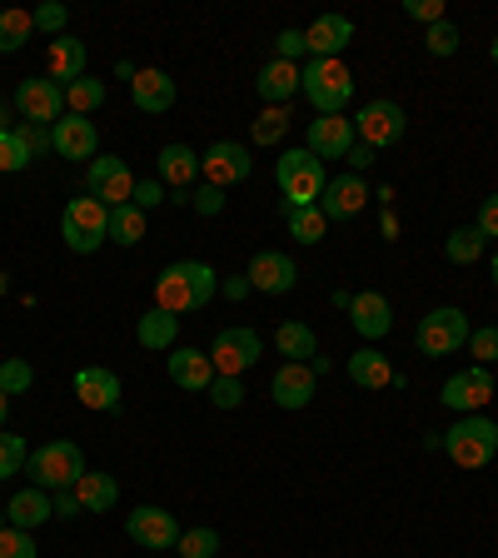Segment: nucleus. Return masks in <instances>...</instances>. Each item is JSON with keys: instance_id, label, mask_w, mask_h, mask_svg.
Returning <instances> with one entry per match:
<instances>
[{"instance_id": "f257e3e1", "label": "nucleus", "mask_w": 498, "mask_h": 558, "mask_svg": "<svg viewBox=\"0 0 498 558\" xmlns=\"http://www.w3.org/2000/svg\"><path fill=\"white\" fill-rule=\"evenodd\" d=\"M215 294H220V275L209 265H199V259H180V265H170L155 279V304L170 314H195Z\"/></svg>"}, {"instance_id": "f03ea898", "label": "nucleus", "mask_w": 498, "mask_h": 558, "mask_svg": "<svg viewBox=\"0 0 498 558\" xmlns=\"http://www.w3.org/2000/svg\"><path fill=\"white\" fill-rule=\"evenodd\" d=\"M300 95L314 105V116H344V105L354 100V75L344 60H304Z\"/></svg>"}, {"instance_id": "7ed1b4c3", "label": "nucleus", "mask_w": 498, "mask_h": 558, "mask_svg": "<svg viewBox=\"0 0 498 558\" xmlns=\"http://www.w3.org/2000/svg\"><path fill=\"white\" fill-rule=\"evenodd\" d=\"M275 180H279V195H284L279 209H304V205H319V195H325V185H329V170H325V160H314L300 145V150L279 155Z\"/></svg>"}, {"instance_id": "20e7f679", "label": "nucleus", "mask_w": 498, "mask_h": 558, "mask_svg": "<svg viewBox=\"0 0 498 558\" xmlns=\"http://www.w3.org/2000/svg\"><path fill=\"white\" fill-rule=\"evenodd\" d=\"M25 474H31L35 488H46V494H60V488H75L85 478V453L81 444L70 439H50L25 459Z\"/></svg>"}, {"instance_id": "39448f33", "label": "nucleus", "mask_w": 498, "mask_h": 558, "mask_svg": "<svg viewBox=\"0 0 498 558\" xmlns=\"http://www.w3.org/2000/svg\"><path fill=\"white\" fill-rule=\"evenodd\" d=\"M444 449H449V459L459 469L494 464V453H498V424L488 414H464L449 434H444Z\"/></svg>"}, {"instance_id": "423d86ee", "label": "nucleus", "mask_w": 498, "mask_h": 558, "mask_svg": "<svg viewBox=\"0 0 498 558\" xmlns=\"http://www.w3.org/2000/svg\"><path fill=\"white\" fill-rule=\"evenodd\" d=\"M60 240H65L75 255H95V250L110 240V205H100L95 195L70 199L65 215H60Z\"/></svg>"}, {"instance_id": "0eeeda50", "label": "nucleus", "mask_w": 498, "mask_h": 558, "mask_svg": "<svg viewBox=\"0 0 498 558\" xmlns=\"http://www.w3.org/2000/svg\"><path fill=\"white\" fill-rule=\"evenodd\" d=\"M469 335H474L469 314L453 310V304H439V310H429L424 319H418L414 344H418V354H429V360H449L453 349L469 344Z\"/></svg>"}, {"instance_id": "6e6552de", "label": "nucleus", "mask_w": 498, "mask_h": 558, "mask_svg": "<svg viewBox=\"0 0 498 558\" xmlns=\"http://www.w3.org/2000/svg\"><path fill=\"white\" fill-rule=\"evenodd\" d=\"M354 135H360V145H369V150H389V145H399L409 130V116L399 100H369L354 110Z\"/></svg>"}, {"instance_id": "1a4fd4ad", "label": "nucleus", "mask_w": 498, "mask_h": 558, "mask_svg": "<svg viewBox=\"0 0 498 558\" xmlns=\"http://www.w3.org/2000/svg\"><path fill=\"white\" fill-rule=\"evenodd\" d=\"M125 534H130V544L150 548V554H170L185 529H180V519H174L170 509H160V504H139V509H130Z\"/></svg>"}, {"instance_id": "9d476101", "label": "nucleus", "mask_w": 498, "mask_h": 558, "mask_svg": "<svg viewBox=\"0 0 498 558\" xmlns=\"http://www.w3.org/2000/svg\"><path fill=\"white\" fill-rule=\"evenodd\" d=\"M259 335L250 325H230L215 335V349H209V364H215V374H230V379H244V369H255L259 360Z\"/></svg>"}, {"instance_id": "9b49d317", "label": "nucleus", "mask_w": 498, "mask_h": 558, "mask_svg": "<svg viewBox=\"0 0 498 558\" xmlns=\"http://www.w3.org/2000/svg\"><path fill=\"white\" fill-rule=\"evenodd\" d=\"M250 170H255V160H250V150H244L240 140H215V145L199 155V174H205V185H215V190H230V185H240V180H250Z\"/></svg>"}, {"instance_id": "f8f14e48", "label": "nucleus", "mask_w": 498, "mask_h": 558, "mask_svg": "<svg viewBox=\"0 0 498 558\" xmlns=\"http://www.w3.org/2000/svg\"><path fill=\"white\" fill-rule=\"evenodd\" d=\"M488 399H494V369H484V364L453 369L444 379V404L459 409V414H484Z\"/></svg>"}, {"instance_id": "ddd939ff", "label": "nucleus", "mask_w": 498, "mask_h": 558, "mask_svg": "<svg viewBox=\"0 0 498 558\" xmlns=\"http://www.w3.org/2000/svg\"><path fill=\"white\" fill-rule=\"evenodd\" d=\"M135 174H130V165L120 160V155H95L90 160V195L100 199V205L120 209V205H135Z\"/></svg>"}, {"instance_id": "4468645a", "label": "nucleus", "mask_w": 498, "mask_h": 558, "mask_svg": "<svg viewBox=\"0 0 498 558\" xmlns=\"http://www.w3.org/2000/svg\"><path fill=\"white\" fill-rule=\"evenodd\" d=\"M15 110H21L31 125H50V120H65V90H60L50 75H35V81L15 85Z\"/></svg>"}, {"instance_id": "2eb2a0df", "label": "nucleus", "mask_w": 498, "mask_h": 558, "mask_svg": "<svg viewBox=\"0 0 498 558\" xmlns=\"http://www.w3.org/2000/svg\"><path fill=\"white\" fill-rule=\"evenodd\" d=\"M354 120L349 116H314L309 130H304V150L314 155V160H344L349 150H354Z\"/></svg>"}, {"instance_id": "dca6fc26", "label": "nucleus", "mask_w": 498, "mask_h": 558, "mask_svg": "<svg viewBox=\"0 0 498 558\" xmlns=\"http://www.w3.org/2000/svg\"><path fill=\"white\" fill-rule=\"evenodd\" d=\"M364 205H369V185H364V174H335V180L325 185V195H319V215H325L329 225L354 220Z\"/></svg>"}, {"instance_id": "f3484780", "label": "nucleus", "mask_w": 498, "mask_h": 558, "mask_svg": "<svg viewBox=\"0 0 498 558\" xmlns=\"http://www.w3.org/2000/svg\"><path fill=\"white\" fill-rule=\"evenodd\" d=\"M244 275H250V290H259V294H290L300 284V265L284 250H259Z\"/></svg>"}, {"instance_id": "a211bd4d", "label": "nucleus", "mask_w": 498, "mask_h": 558, "mask_svg": "<svg viewBox=\"0 0 498 558\" xmlns=\"http://www.w3.org/2000/svg\"><path fill=\"white\" fill-rule=\"evenodd\" d=\"M75 399H81L85 409H95V414H116L120 399H125V389H120V374L116 369H100V364L81 369V374H75Z\"/></svg>"}, {"instance_id": "6ab92c4d", "label": "nucleus", "mask_w": 498, "mask_h": 558, "mask_svg": "<svg viewBox=\"0 0 498 558\" xmlns=\"http://www.w3.org/2000/svg\"><path fill=\"white\" fill-rule=\"evenodd\" d=\"M170 384L174 389H185V395H209V384H215V364H209L205 349L174 344L170 349Z\"/></svg>"}, {"instance_id": "aec40b11", "label": "nucleus", "mask_w": 498, "mask_h": 558, "mask_svg": "<svg viewBox=\"0 0 498 558\" xmlns=\"http://www.w3.org/2000/svg\"><path fill=\"white\" fill-rule=\"evenodd\" d=\"M349 325L360 329V339H369V344H379L389 329H394V304L384 300L379 290H364L354 294V304H349Z\"/></svg>"}, {"instance_id": "412c9836", "label": "nucleus", "mask_w": 498, "mask_h": 558, "mask_svg": "<svg viewBox=\"0 0 498 558\" xmlns=\"http://www.w3.org/2000/svg\"><path fill=\"white\" fill-rule=\"evenodd\" d=\"M354 40V21L349 15H319V21L304 31V46H309V60H339Z\"/></svg>"}, {"instance_id": "4be33fe9", "label": "nucleus", "mask_w": 498, "mask_h": 558, "mask_svg": "<svg viewBox=\"0 0 498 558\" xmlns=\"http://www.w3.org/2000/svg\"><path fill=\"white\" fill-rule=\"evenodd\" d=\"M46 75L65 90L70 81H81V75H90V50H85V40H75V35H60V40H50L46 50Z\"/></svg>"}, {"instance_id": "5701e85b", "label": "nucleus", "mask_w": 498, "mask_h": 558, "mask_svg": "<svg viewBox=\"0 0 498 558\" xmlns=\"http://www.w3.org/2000/svg\"><path fill=\"white\" fill-rule=\"evenodd\" d=\"M50 140H56V155L65 160H95L100 155V135H95L90 116H65L50 125Z\"/></svg>"}, {"instance_id": "b1692460", "label": "nucleus", "mask_w": 498, "mask_h": 558, "mask_svg": "<svg viewBox=\"0 0 498 558\" xmlns=\"http://www.w3.org/2000/svg\"><path fill=\"white\" fill-rule=\"evenodd\" d=\"M314 369L309 364H279L275 379H269V399L279 409H309L314 404Z\"/></svg>"}, {"instance_id": "393cba45", "label": "nucleus", "mask_w": 498, "mask_h": 558, "mask_svg": "<svg viewBox=\"0 0 498 558\" xmlns=\"http://www.w3.org/2000/svg\"><path fill=\"white\" fill-rule=\"evenodd\" d=\"M155 180H160L170 195H190V185L199 180V155L190 150V145H180V140L165 145L160 150V174H155Z\"/></svg>"}, {"instance_id": "a878e982", "label": "nucleus", "mask_w": 498, "mask_h": 558, "mask_svg": "<svg viewBox=\"0 0 498 558\" xmlns=\"http://www.w3.org/2000/svg\"><path fill=\"white\" fill-rule=\"evenodd\" d=\"M174 81L165 75V70H135V81H130V100H135V110H145V116H165L174 105Z\"/></svg>"}, {"instance_id": "bb28decb", "label": "nucleus", "mask_w": 498, "mask_h": 558, "mask_svg": "<svg viewBox=\"0 0 498 558\" xmlns=\"http://www.w3.org/2000/svg\"><path fill=\"white\" fill-rule=\"evenodd\" d=\"M5 519H11V529H40V523H50L56 519V504H50V494L46 488H15L11 494V504H5Z\"/></svg>"}, {"instance_id": "cd10ccee", "label": "nucleus", "mask_w": 498, "mask_h": 558, "mask_svg": "<svg viewBox=\"0 0 498 558\" xmlns=\"http://www.w3.org/2000/svg\"><path fill=\"white\" fill-rule=\"evenodd\" d=\"M349 379L360 384V389H394V364H389V354H379L374 344H364V349H354L349 354Z\"/></svg>"}, {"instance_id": "c85d7f7f", "label": "nucleus", "mask_w": 498, "mask_h": 558, "mask_svg": "<svg viewBox=\"0 0 498 558\" xmlns=\"http://www.w3.org/2000/svg\"><path fill=\"white\" fill-rule=\"evenodd\" d=\"M255 90H259L265 105H290L294 95H300V65H290V60H269V65L255 75Z\"/></svg>"}, {"instance_id": "c756f323", "label": "nucleus", "mask_w": 498, "mask_h": 558, "mask_svg": "<svg viewBox=\"0 0 498 558\" xmlns=\"http://www.w3.org/2000/svg\"><path fill=\"white\" fill-rule=\"evenodd\" d=\"M275 349L284 354V364H309L319 354V335H314L304 319H284L275 329Z\"/></svg>"}, {"instance_id": "7c9ffc66", "label": "nucleus", "mask_w": 498, "mask_h": 558, "mask_svg": "<svg viewBox=\"0 0 498 558\" xmlns=\"http://www.w3.org/2000/svg\"><path fill=\"white\" fill-rule=\"evenodd\" d=\"M135 339L145 349H165V354H170L174 339H180V314L160 310V304H155V310H145V314H139V325H135Z\"/></svg>"}, {"instance_id": "2f4dec72", "label": "nucleus", "mask_w": 498, "mask_h": 558, "mask_svg": "<svg viewBox=\"0 0 498 558\" xmlns=\"http://www.w3.org/2000/svg\"><path fill=\"white\" fill-rule=\"evenodd\" d=\"M75 499H81L85 513H110L120 504V484L110 474H100V469H85V478L75 484Z\"/></svg>"}, {"instance_id": "473e14b6", "label": "nucleus", "mask_w": 498, "mask_h": 558, "mask_svg": "<svg viewBox=\"0 0 498 558\" xmlns=\"http://www.w3.org/2000/svg\"><path fill=\"white\" fill-rule=\"evenodd\" d=\"M290 135V105H265L250 125V140L255 145H279V140Z\"/></svg>"}, {"instance_id": "72a5a7b5", "label": "nucleus", "mask_w": 498, "mask_h": 558, "mask_svg": "<svg viewBox=\"0 0 498 558\" xmlns=\"http://www.w3.org/2000/svg\"><path fill=\"white\" fill-rule=\"evenodd\" d=\"M484 250H488V240H484V230H478V225H464V230H453L449 240H444V255H449V265H474Z\"/></svg>"}, {"instance_id": "f704fd0d", "label": "nucleus", "mask_w": 498, "mask_h": 558, "mask_svg": "<svg viewBox=\"0 0 498 558\" xmlns=\"http://www.w3.org/2000/svg\"><path fill=\"white\" fill-rule=\"evenodd\" d=\"M284 220H290V240H300V244H319L325 240V230H329V220L319 215V205H304V209H279Z\"/></svg>"}, {"instance_id": "c9c22d12", "label": "nucleus", "mask_w": 498, "mask_h": 558, "mask_svg": "<svg viewBox=\"0 0 498 558\" xmlns=\"http://www.w3.org/2000/svg\"><path fill=\"white\" fill-rule=\"evenodd\" d=\"M100 105H105V81L81 75V81L65 85V110L70 116H90V110H100Z\"/></svg>"}, {"instance_id": "e433bc0d", "label": "nucleus", "mask_w": 498, "mask_h": 558, "mask_svg": "<svg viewBox=\"0 0 498 558\" xmlns=\"http://www.w3.org/2000/svg\"><path fill=\"white\" fill-rule=\"evenodd\" d=\"M110 240L116 244H139L145 240V209L139 205H120V209H110Z\"/></svg>"}, {"instance_id": "4c0bfd02", "label": "nucleus", "mask_w": 498, "mask_h": 558, "mask_svg": "<svg viewBox=\"0 0 498 558\" xmlns=\"http://www.w3.org/2000/svg\"><path fill=\"white\" fill-rule=\"evenodd\" d=\"M35 35V21L31 11H0V56H11V50H21L25 40Z\"/></svg>"}, {"instance_id": "58836bf2", "label": "nucleus", "mask_w": 498, "mask_h": 558, "mask_svg": "<svg viewBox=\"0 0 498 558\" xmlns=\"http://www.w3.org/2000/svg\"><path fill=\"white\" fill-rule=\"evenodd\" d=\"M174 554H180V558H215V554H220V534H215L209 523H195V529H185V534H180Z\"/></svg>"}, {"instance_id": "ea45409f", "label": "nucleus", "mask_w": 498, "mask_h": 558, "mask_svg": "<svg viewBox=\"0 0 498 558\" xmlns=\"http://www.w3.org/2000/svg\"><path fill=\"white\" fill-rule=\"evenodd\" d=\"M31 170V150H25V140L15 130H0V174H21Z\"/></svg>"}, {"instance_id": "a19ab883", "label": "nucleus", "mask_w": 498, "mask_h": 558, "mask_svg": "<svg viewBox=\"0 0 498 558\" xmlns=\"http://www.w3.org/2000/svg\"><path fill=\"white\" fill-rule=\"evenodd\" d=\"M25 459H31V453H25V439H21V434H5V429H0V484L21 474Z\"/></svg>"}, {"instance_id": "79ce46f5", "label": "nucleus", "mask_w": 498, "mask_h": 558, "mask_svg": "<svg viewBox=\"0 0 498 558\" xmlns=\"http://www.w3.org/2000/svg\"><path fill=\"white\" fill-rule=\"evenodd\" d=\"M35 384V369H31V360H0V389H5V395H25V389H31Z\"/></svg>"}, {"instance_id": "37998d69", "label": "nucleus", "mask_w": 498, "mask_h": 558, "mask_svg": "<svg viewBox=\"0 0 498 558\" xmlns=\"http://www.w3.org/2000/svg\"><path fill=\"white\" fill-rule=\"evenodd\" d=\"M209 404L215 409H240L244 404V379H230V374H215V384H209Z\"/></svg>"}, {"instance_id": "c03bdc74", "label": "nucleus", "mask_w": 498, "mask_h": 558, "mask_svg": "<svg viewBox=\"0 0 498 558\" xmlns=\"http://www.w3.org/2000/svg\"><path fill=\"white\" fill-rule=\"evenodd\" d=\"M464 349H469V354H474V364H484V369H494V360H498V325L474 329Z\"/></svg>"}, {"instance_id": "a18cd8bd", "label": "nucleus", "mask_w": 498, "mask_h": 558, "mask_svg": "<svg viewBox=\"0 0 498 558\" xmlns=\"http://www.w3.org/2000/svg\"><path fill=\"white\" fill-rule=\"evenodd\" d=\"M424 50H429V56H453V50H459V25L453 21L429 25V31H424Z\"/></svg>"}, {"instance_id": "49530a36", "label": "nucleus", "mask_w": 498, "mask_h": 558, "mask_svg": "<svg viewBox=\"0 0 498 558\" xmlns=\"http://www.w3.org/2000/svg\"><path fill=\"white\" fill-rule=\"evenodd\" d=\"M15 135L25 140V150H31V160H40V155L56 150V140H50V125H31V120H21V125H15Z\"/></svg>"}, {"instance_id": "de8ad7c7", "label": "nucleus", "mask_w": 498, "mask_h": 558, "mask_svg": "<svg viewBox=\"0 0 498 558\" xmlns=\"http://www.w3.org/2000/svg\"><path fill=\"white\" fill-rule=\"evenodd\" d=\"M31 21H35V31H46V35H56V40H60V31H65L70 11L60 5V0H46L40 11H31Z\"/></svg>"}, {"instance_id": "09e8293b", "label": "nucleus", "mask_w": 498, "mask_h": 558, "mask_svg": "<svg viewBox=\"0 0 498 558\" xmlns=\"http://www.w3.org/2000/svg\"><path fill=\"white\" fill-rule=\"evenodd\" d=\"M0 558H35V538L25 529H0Z\"/></svg>"}, {"instance_id": "8fccbe9b", "label": "nucleus", "mask_w": 498, "mask_h": 558, "mask_svg": "<svg viewBox=\"0 0 498 558\" xmlns=\"http://www.w3.org/2000/svg\"><path fill=\"white\" fill-rule=\"evenodd\" d=\"M300 56H309V46H304V31H279L275 35V60H290V65H300Z\"/></svg>"}, {"instance_id": "3c124183", "label": "nucleus", "mask_w": 498, "mask_h": 558, "mask_svg": "<svg viewBox=\"0 0 498 558\" xmlns=\"http://www.w3.org/2000/svg\"><path fill=\"white\" fill-rule=\"evenodd\" d=\"M190 205H195V215H205V220H215V215H224V190H215V185H199L195 195H190Z\"/></svg>"}, {"instance_id": "603ef678", "label": "nucleus", "mask_w": 498, "mask_h": 558, "mask_svg": "<svg viewBox=\"0 0 498 558\" xmlns=\"http://www.w3.org/2000/svg\"><path fill=\"white\" fill-rule=\"evenodd\" d=\"M404 15L409 21H424V25H439L444 21V0H404Z\"/></svg>"}, {"instance_id": "864d4df0", "label": "nucleus", "mask_w": 498, "mask_h": 558, "mask_svg": "<svg viewBox=\"0 0 498 558\" xmlns=\"http://www.w3.org/2000/svg\"><path fill=\"white\" fill-rule=\"evenodd\" d=\"M165 199H170V190H165L160 180H139L135 185V205L139 209H155V205H165Z\"/></svg>"}, {"instance_id": "5fc2aeb1", "label": "nucleus", "mask_w": 498, "mask_h": 558, "mask_svg": "<svg viewBox=\"0 0 498 558\" xmlns=\"http://www.w3.org/2000/svg\"><path fill=\"white\" fill-rule=\"evenodd\" d=\"M478 230H484V240H498V195H488L484 205H478Z\"/></svg>"}, {"instance_id": "6e6d98bb", "label": "nucleus", "mask_w": 498, "mask_h": 558, "mask_svg": "<svg viewBox=\"0 0 498 558\" xmlns=\"http://www.w3.org/2000/svg\"><path fill=\"white\" fill-rule=\"evenodd\" d=\"M50 504H56V519H75L81 509V499H75V488H60V494H50Z\"/></svg>"}, {"instance_id": "4d7b16f0", "label": "nucleus", "mask_w": 498, "mask_h": 558, "mask_svg": "<svg viewBox=\"0 0 498 558\" xmlns=\"http://www.w3.org/2000/svg\"><path fill=\"white\" fill-rule=\"evenodd\" d=\"M344 160H349V174H364V170H369V165H374V150H369V145H360V140H354V150H349Z\"/></svg>"}, {"instance_id": "13d9d810", "label": "nucleus", "mask_w": 498, "mask_h": 558, "mask_svg": "<svg viewBox=\"0 0 498 558\" xmlns=\"http://www.w3.org/2000/svg\"><path fill=\"white\" fill-rule=\"evenodd\" d=\"M224 294H230V300H244V294H250V275H234L230 284H224Z\"/></svg>"}, {"instance_id": "bf43d9fd", "label": "nucleus", "mask_w": 498, "mask_h": 558, "mask_svg": "<svg viewBox=\"0 0 498 558\" xmlns=\"http://www.w3.org/2000/svg\"><path fill=\"white\" fill-rule=\"evenodd\" d=\"M5 418H11V395L0 389V429H5Z\"/></svg>"}, {"instance_id": "052dcab7", "label": "nucleus", "mask_w": 498, "mask_h": 558, "mask_svg": "<svg viewBox=\"0 0 498 558\" xmlns=\"http://www.w3.org/2000/svg\"><path fill=\"white\" fill-rule=\"evenodd\" d=\"M488 60H494V65H498V35H494V40H488Z\"/></svg>"}, {"instance_id": "680f3d73", "label": "nucleus", "mask_w": 498, "mask_h": 558, "mask_svg": "<svg viewBox=\"0 0 498 558\" xmlns=\"http://www.w3.org/2000/svg\"><path fill=\"white\" fill-rule=\"evenodd\" d=\"M488 269H494V290H498V250H494V259H488Z\"/></svg>"}, {"instance_id": "e2e57ef3", "label": "nucleus", "mask_w": 498, "mask_h": 558, "mask_svg": "<svg viewBox=\"0 0 498 558\" xmlns=\"http://www.w3.org/2000/svg\"><path fill=\"white\" fill-rule=\"evenodd\" d=\"M5 523H11V519H5V509H0V529H5Z\"/></svg>"}, {"instance_id": "0e129e2a", "label": "nucleus", "mask_w": 498, "mask_h": 558, "mask_svg": "<svg viewBox=\"0 0 498 558\" xmlns=\"http://www.w3.org/2000/svg\"><path fill=\"white\" fill-rule=\"evenodd\" d=\"M0 294H5V275H0Z\"/></svg>"}, {"instance_id": "69168bd1", "label": "nucleus", "mask_w": 498, "mask_h": 558, "mask_svg": "<svg viewBox=\"0 0 498 558\" xmlns=\"http://www.w3.org/2000/svg\"><path fill=\"white\" fill-rule=\"evenodd\" d=\"M0 116H5V110H0ZM0 130H5V125H0Z\"/></svg>"}]
</instances>
